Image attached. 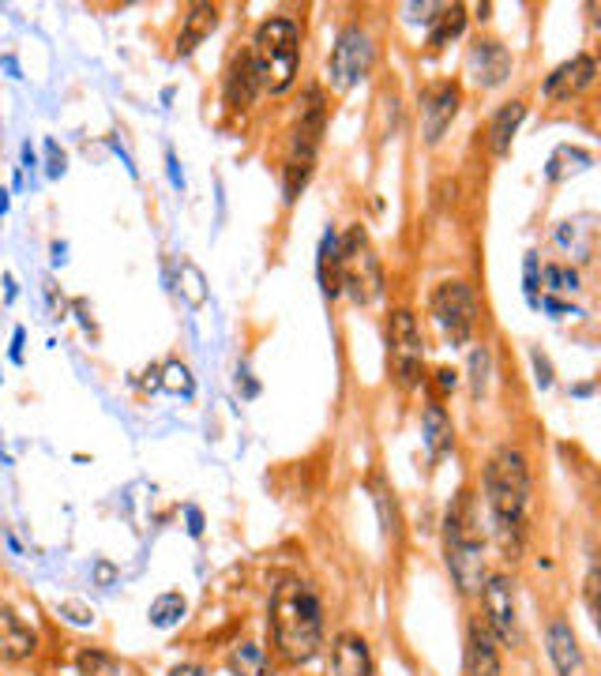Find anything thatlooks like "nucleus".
I'll return each instance as SVG.
<instances>
[{
  "label": "nucleus",
  "instance_id": "473e14b6",
  "mask_svg": "<svg viewBox=\"0 0 601 676\" xmlns=\"http://www.w3.org/2000/svg\"><path fill=\"white\" fill-rule=\"evenodd\" d=\"M534 372H538V384L541 387L553 384V369H549V361H545V357H541L538 350H534Z\"/></svg>",
  "mask_w": 601,
  "mask_h": 676
},
{
  "label": "nucleus",
  "instance_id": "a878e982",
  "mask_svg": "<svg viewBox=\"0 0 601 676\" xmlns=\"http://www.w3.org/2000/svg\"><path fill=\"white\" fill-rule=\"evenodd\" d=\"M545 286L553 293H575L579 290V271L564 267V263H553V267H545Z\"/></svg>",
  "mask_w": 601,
  "mask_h": 676
},
{
  "label": "nucleus",
  "instance_id": "f257e3e1",
  "mask_svg": "<svg viewBox=\"0 0 601 676\" xmlns=\"http://www.w3.org/2000/svg\"><path fill=\"white\" fill-rule=\"evenodd\" d=\"M485 496L493 507V530L508 560H519L526 538V500H530V470L523 451L500 447L485 470Z\"/></svg>",
  "mask_w": 601,
  "mask_h": 676
},
{
  "label": "nucleus",
  "instance_id": "c85d7f7f",
  "mask_svg": "<svg viewBox=\"0 0 601 676\" xmlns=\"http://www.w3.org/2000/svg\"><path fill=\"white\" fill-rule=\"evenodd\" d=\"M444 4H406L402 12H406V19L410 23H432V12H440Z\"/></svg>",
  "mask_w": 601,
  "mask_h": 676
},
{
  "label": "nucleus",
  "instance_id": "7c9ffc66",
  "mask_svg": "<svg viewBox=\"0 0 601 676\" xmlns=\"http://www.w3.org/2000/svg\"><path fill=\"white\" fill-rule=\"evenodd\" d=\"M185 275H188V286H185V293H188V301L192 305H203V275L196 271V267H185Z\"/></svg>",
  "mask_w": 601,
  "mask_h": 676
},
{
  "label": "nucleus",
  "instance_id": "4468645a",
  "mask_svg": "<svg viewBox=\"0 0 601 676\" xmlns=\"http://www.w3.org/2000/svg\"><path fill=\"white\" fill-rule=\"evenodd\" d=\"M34 646H38V635H34L31 624H27L12 605L0 601V658L23 661L34 654Z\"/></svg>",
  "mask_w": 601,
  "mask_h": 676
},
{
  "label": "nucleus",
  "instance_id": "aec40b11",
  "mask_svg": "<svg viewBox=\"0 0 601 676\" xmlns=\"http://www.w3.org/2000/svg\"><path fill=\"white\" fill-rule=\"evenodd\" d=\"M466 27V8L463 4H444L429 23V49H444L451 46Z\"/></svg>",
  "mask_w": 601,
  "mask_h": 676
},
{
  "label": "nucleus",
  "instance_id": "c756f323",
  "mask_svg": "<svg viewBox=\"0 0 601 676\" xmlns=\"http://www.w3.org/2000/svg\"><path fill=\"white\" fill-rule=\"evenodd\" d=\"M526 293L538 305V256L534 252H526Z\"/></svg>",
  "mask_w": 601,
  "mask_h": 676
},
{
  "label": "nucleus",
  "instance_id": "b1692460",
  "mask_svg": "<svg viewBox=\"0 0 601 676\" xmlns=\"http://www.w3.org/2000/svg\"><path fill=\"white\" fill-rule=\"evenodd\" d=\"M185 598L181 594H162V598L151 605V624L155 628H173L177 620H185Z\"/></svg>",
  "mask_w": 601,
  "mask_h": 676
},
{
  "label": "nucleus",
  "instance_id": "7ed1b4c3",
  "mask_svg": "<svg viewBox=\"0 0 601 676\" xmlns=\"http://www.w3.org/2000/svg\"><path fill=\"white\" fill-rule=\"evenodd\" d=\"M444 553L447 571L463 594H478L485 583V538H481V519L474 507V492H459L455 507L447 511L444 523Z\"/></svg>",
  "mask_w": 601,
  "mask_h": 676
},
{
  "label": "nucleus",
  "instance_id": "9d476101",
  "mask_svg": "<svg viewBox=\"0 0 601 676\" xmlns=\"http://www.w3.org/2000/svg\"><path fill=\"white\" fill-rule=\"evenodd\" d=\"M463 673L466 676H500V654H496L493 631L489 624L474 616L470 631H466V654H463Z\"/></svg>",
  "mask_w": 601,
  "mask_h": 676
},
{
  "label": "nucleus",
  "instance_id": "0eeeda50",
  "mask_svg": "<svg viewBox=\"0 0 601 676\" xmlns=\"http://www.w3.org/2000/svg\"><path fill=\"white\" fill-rule=\"evenodd\" d=\"M391 369L399 387H417L425 376V342H421V327H417L414 312L399 308L391 316Z\"/></svg>",
  "mask_w": 601,
  "mask_h": 676
},
{
  "label": "nucleus",
  "instance_id": "1a4fd4ad",
  "mask_svg": "<svg viewBox=\"0 0 601 676\" xmlns=\"http://www.w3.org/2000/svg\"><path fill=\"white\" fill-rule=\"evenodd\" d=\"M481 609H485V624L504 646H519L523 643V631H519V609H515V590L504 575H493L481 583Z\"/></svg>",
  "mask_w": 601,
  "mask_h": 676
},
{
  "label": "nucleus",
  "instance_id": "c9c22d12",
  "mask_svg": "<svg viewBox=\"0 0 601 676\" xmlns=\"http://www.w3.org/2000/svg\"><path fill=\"white\" fill-rule=\"evenodd\" d=\"M188 519H192V526H188V530H192V534H200L203 526H200V511H188Z\"/></svg>",
  "mask_w": 601,
  "mask_h": 676
},
{
  "label": "nucleus",
  "instance_id": "2f4dec72",
  "mask_svg": "<svg viewBox=\"0 0 601 676\" xmlns=\"http://www.w3.org/2000/svg\"><path fill=\"white\" fill-rule=\"evenodd\" d=\"M586 609H590V616H598V568H590V575H586Z\"/></svg>",
  "mask_w": 601,
  "mask_h": 676
},
{
  "label": "nucleus",
  "instance_id": "6e6552de",
  "mask_svg": "<svg viewBox=\"0 0 601 676\" xmlns=\"http://www.w3.org/2000/svg\"><path fill=\"white\" fill-rule=\"evenodd\" d=\"M372 68V38L361 27H346L339 34V42L331 49V61H327V79L335 91H350L354 83L369 76Z\"/></svg>",
  "mask_w": 601,
  "mask_h": 676
},
{
  "label": "nucleus",
  "instance_id": "f03ea898",
  "mask_svg": "<svg viewBox=\"0 0 601 676\" xmlns=\"http://www.w3.org/2000/svg\"><path fill=\"white\" fill-rule=\"evenodd\" d=\"M271 639H275L278 654L293 665L312 661L320 654L324 609H320V598L312 594L309 583L286 579V583L275 586V594H271Z\"/></svg>",
  "mask_w": 601,
  "mask_h": 676
},
{
  "label": "nucleus",
  "instance_id": "a211bd4d",
  "mask_svg": "<svg viewBox=\"0 0 601 676\" xmlns=\"http://www.w3.org/2000/svg\"><path fill=\"white\" fill-rule=\"evenodd\" d=\"M523 117H526L523 102H508V106L496 109L493 124H489V147H493L496 158H504V154L511 151V139H515V132H519Z\"/></svg>",
  "mask_w": 601,
  "mask_h": 676
},
{
  "label": "nucleus",
  "instance_id": "20e7f679",
  "mask_svg": "<svg viewBox=\"0 0 601 676\" xmlns=\"http://www.w3.org/2000/svg\"><path fill=\"white\" fill-rule=\"evenodd\" d=\"M252 64L260 72V87L271 94H286L297 79V64H301V31L293 19H267L256 42H252Z\"/></svg>",
  "mask_w": 601,
  "mask_h": 676
},
{
  "label": "nucleus",
  "instance_id": "f8f14e48",
  "mask_svg": "<svg viewBox=\"0 0 601 676\" xmlns=\"http://www.w3.org/2000/svg\"><path fill=\"white\" fill-rule=\"evenodd\" d=\"M459 102H463V94L455 83H440V87H432L425 94V102H421V117H425V139L429 143H440L447 132V124L455 121V113H459Z\"/></svg>",
  "mask_w": 601,
  "mask_h": 676
},
{
  "label": "nucleus",
  "instance_id": "2eb2a0df",
  "mask_svg": "<svg viewBox=\"0 0 601 676\" xmlns=\"http://www.w3.org/2000/svg\"><path fill=\"white\" fill-rule=\"evenodd\" d=\"M260 91H263L260 72H256V64H252V53L233 57L230 76H226V102H230V109H248Z\"/></svg>",
  "mask_w": 601,
  "mask_h": 676
},
{
  "label": "nucleus",
  "instance_id": "dca6fc26",
  "mask_svg": "<svg viewBox=\"0 0 601 676\" xmlns=\"http://www.w3.org/2000/svg\"><path fill=\"white\" fill-rule=\"evenodd\" d=\"M331 661H335V676H372V654L369 643L346 631L335 639V650H331Z\"/></svg>",
  "mask_w": 601,
  "mask_h": 676
},
{
  "label": "nucleus",
  "instance_id": "412c9836",
  "mask_svg": "<svg viewBox=\"0 0 601 676\" xmlns=\"http://www.w3.org/2000/svg\"><path fill=\"white\" fill-rule=\"evenodd\" d=\"M421 425H425V444H429V451L436 459L455 447V429H451V417L444 414V406L432 402L429 410H425V417H421Z\"/></svg>",
  "mask_w": 601,
  "mask_h": 676
},
{
  "label": "nucleus",
  "instance_id": "ddd939ff",
  "mask_svg": "<svg viewBox=\"0 0 601 676\" xmlns=\"http://www.w3.org/2000/svg\"><path fill=\"white\" fill-rule=\"evenodd\" d=\"M466 68H470L474 83H481V87H500L511 76V53L493 38H481L478 46L470 49Z\"/></svg>",
  "mask_w": 601,
  "mask_h": 676
},
{
  "label": "nucleus",
  "instance_id": "f3484780",
  "mask_svg": "<svg viewBox=\"0 0 601 676\" xmlns=\"http://www.w3.org/2000/svg\"><path fill=\"white\" fill-rule=\"evenodd\" d=\"M549 658H553L560 676H571L583 665V654H579V643H575V631H571L568 620H553L549 624Z\"/></svg>",
  "mask_w": 601,
  "mask_h": 676
},
{
  "label": "nucleus",
  "instance_id": "4be33fe9",
  "mask_svg": "<svg viewBox=\"0 0 601 676\" xmlns=\"http://www.w3.org/2000/svg\"><path fill=\"white\" fill-rule=\"evenodd\" d=\"M320 286H324L327 297H339L342 293V256H339V237L335 233H324L320 241Z\"/></svg>",
  "mask_w": 601,
  "mask_h": 676
},
{
  "label": "nucleus",
  "instance_id": "9b49d317",
  "mask_svg": "<svg viewBox=\"0 0 601 676\" xmlns=\"http://www.w3.org/2000/svg\"><path fill=\"white\" fill-rule=\"evenodd\" d=\"M598 76V64L590 53H579V57H571L564 61L560 68H553V76L545 79V98H556V102H564V98H575L579 91H586L590 83Z\"/></svg>",
  "mask_w": 601,
  "mask_h": 676
},
{
  "label": "nucleus",
  "instance_id": "5701e85b",
  "mask_svg": "<svg viewBox=\"0 0 601 676\" xmlns=\"http://www.w3.org/2000/svg\"><path fill=\"white\" fill-rule=\"evenodd\" d=\"M230 669L237 676H267V654H263V646L256 643L237 646L230 654Z\"/></svg>",
  "mask_w": 601,
  "mask_h": 676
},
{
  "label": "nucleus",
  "instance_id": "bb28decb",
  "mask_svg": "<svg viewBox=\"0 0 601 676\" xmlns=\"http://www.w3.org/2000/svg\"><path fill=\"white\" fill-rule=\"evenodd\" d=\"M162 387L173 391V395H188V391H192V376H188L185 365L173 361V365H166V380H162Z\"/></svg>",
  "mask_w": 601,
  "mask_h": 676
},
{
  "label": "nucleus",
  "instance_id": "39448f33",
  "mask_svg": "<svg viewBox=\"0 0 601 676\" xmlns=\"http://www.w3.org/2000/svg\"><path fill=\"white\" fill-rule=\"evenodd\" d=\"M339 256H342V286L350 290V297H354L357 305L376 301L380 290H384V275H380V260L372 256L369 233L354 226L339 241Z\"/></svg>",
  "mask_w": 601,
  "mask_h": 676
},
{
  "label": "nucleus",
  "instance_id": "f704fd0d",
  "mask_svg": "<svg viewBox=\"0 0 601 676\" xmlns=\"http://www.w3.org/2000/svg\"><path fill=\"white\" fill-rule=\"evenodd\" d=\"M170 676H207V673H203V669H196V665H177Z\"/></svg>",
  "mask_w": 601,
  "mask_h": 676
},
{
  "label": "nucleus",
  "instance_id": "cd10ccee",
  "mask_svg": "<svg viewBox=\"0 0 601 676\" xmlns=\"http://www.w3.org/2000/svg\"><path fill=\"white\" fill-rule=\"evenodd\" d=\"M470 372H474V399H481L485 395V372H489V354L485 350L470 357Z\"/></svg>",
  "mask_w": 601,
  "mask_h": 676
},
{
  "label": "nucleus",
  "instance_id": "393cba45",
  "mask_svg": "<svg viewBox=\"0 0 601 676\" xmlns=\"http://www.w3.org/2000/svg\"><path fill=\"white\" fill-rule=\"evenodd\" d=\"M76 665H79V676H121L117 661L109 658V654H102V650H83L76 658Z\"/></svg>",
  "mask_w": 601,
  "mask_h": 676
},
{
  "label": "nucleus",
  "instance_id": "72a5a7b5",
  "mask_svg": "<svg viewBox=\"0 0 601 676\" xmlns=\"http://www.w3.org/2000/svg\"><path fill=\"white\" fill-rule=\"evenodd\" d=\"M436 376H440V387H444V391H451V387L459 384V372L455 369H440Z\"/></svg>",
  "mask_w": 601,
  "mask_h": 676
},
{
  "label": "nucleus",
  "instance_id": "423d86ee",
  "mask_svg": "<svg viewBox=\"0 0 601 676\" xmlns=\"http://www.w3.org/2000/svg\"><path fill=\"white\" fill-rule=\"evenodd\" d=\"M432 316H436L451 346H466L474 338V327H478V297L459 278L440 282L432 290Z\"/></svg>",
  "mask_w": 601,
  "mask_h": 676
},
{
  "label": "nucleus",
  "instance_id": "6ab92c4d",
  "mask_svg": "<svg viewBox=\"0 0 601 676\" xmlns=\"http://www.w3.org/2000/svg\"><path fill=\"white\" fill-rule=\"evenodd\" d=\"M215 23H218L215 4H192L185 16V27H181V38H177V53H192L207 34L215 31Z\"/></svg>",
  "mask_w": 601,
  "mask_h": 676
}]
</instances>
